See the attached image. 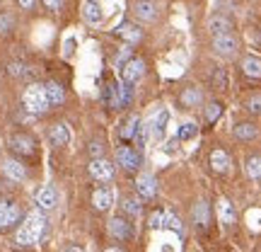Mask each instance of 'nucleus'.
Masks as SVG:
<instances>
[{
    "instance_id": "nucleus-13",
    "label": "nucleus",
    "mask_w": 261,
    "mask_h": 252,
    "mask_svg": "<svg viewBox=\"0 0 261 252\" xmlns=\"http://www.w3.org/2000/svg\"><path fill=\"white\" fill-rule=\"evenodd\" d=\"M83 15L90 25H99V22H102V8H99V3H97V0H85Z\"/></svg>"
},
{
    "instance_id": "nucleus-29",
    "label": "nucleus",
    "mask_w": 261,
    "mask_h": 252,
    "mask_svg": "<svg viewBox=\"0 0 261 252\" xmlns=\"http://www.w3.org/2000/svg\"><path fill=\"white\" fill-rule=\"evenodd\" d=\"M247 175L252 179H261V158H249L247 160Z\"/></svg>"
},
{
    "instance_id": "nucleus-35",
    "label": "nucleus",
    "mask_w": 261,
    "mask_h": 252,
    "mask_svg": "<svg viewBox=\"0 0 261 252\" xmlns=\"http://www.w3.org/2000/svg\"><path fill=\"white\" fill-rule=\"evenodd\" d=\"M225 85H227V75H225L223 71H218V73H215V87H218V90H223Z\"/></svg>"
},
{
    "instance_id": "nucleus-2",
    "label": "nucleus",
    "mask_w": 261,
    "mask_h": 252,
    "mask_svg": "<svg viewBox=\"0 0 261 252\" xmlns=\"http://www.w3.org/2000/svg\"><path fill=\"white\" fill-rule=\"evenodd\" d=\"M22 102L27 107L32 114H41L46 112L48 107V97H46V90H44V85H29L27 90H24V97H22Z\"/></svg>"
},
{
    "instance_id": "nucleus-37",
    "label": "nucleus",
    "mask_w": 261,
    "mask_h": 252,
    "mask_svg": "<svg viewBox=\"0 0 261 252\" xmlns=\"http://www.w3.org/2000/svg\"><path fill=\"white\" fill-rule=\"evenodd\" d=\"M148 136H150V129H148V124H145V126H140V133H138V143H140V146L145 143V139H148Z\"/></svg>"
},
{
    "instance_id": "nucleus-22",
    "label": "nucleus",
    "mask_w": 261,
    "mask_h": 252,
    "mask_svg": "<svg viewBox=\"0 0 261 252\" xmlns=\"http://www.w3.org/2000/svg\"><path fill=\"white\" fill-rule=\"evenodd\" d=\"M119 34H121L128 44H138L140 37H143V34H140V29L136 27V25H121V27H119Z\"/></svg>"
},
{
    "instance_id": "nucleus-40",
    "label": "nucleus",
    "mask_w": 261,
    "mask_h": 252,
    "mask_svg": "<svg viewBox=\"0 0 261 252\" xmlns=\"http://www.w3.org/2000/svg\"><path fill=\"white\" fill-rule=\"evenodd\" d=\"M92 153L94 155H99V153H102V143H92Z\"/></svg>"
},
{
    "instance_id": "nucleus-39",
    "label": "nucleus",
    "mask_w": 261,
    "mask_h": 252,
    "mask_svg": "<svg viewBox=\"0 0 261 252\" xmlns=\"http://www.w3.org/2000/svg\"><path fill=\"white\" fill-rule=\"evenodd\" d=\"M17 3H19V5H22L24 10H32L34 5H37V0H17Z\"/></svg>"
},
{
    "instance_id": "nucleus-30",
    "label": "nucleus",
    "mask_w": 261,
    "mask_h": 252,
    "mask_svg": "<svg viewBox=\"0 0 261 252\" xmlns=\"http://www.w3.org/2000/svg\"><path fill=\"white\" fill-rule=\"evenodd\" d=\"M123 209H126V214L138 216V214H140V204H138V199H136V196H128V199L123 201Z\"/></svg>"
},
{
    "instance_id": "nucleus-25",
    "label": "nucleus",
    "mask_w": 261,
    "mask_h": 252,
    "mask_svg": "<svg viewBox=\"0 0 261 252\" xmlns=\"http://www.w3.org/2000/svg\"><path fill=\"white\" fill-rule=\"evenodd\" d=\"M160 225H165V228L174 231V233H181V221H179L172 211H162V221H160Z\"/></svg>"
},
{
    "instance_id": "nucleus-14",
    "label": "nucleus",
    "mask_w": 261,
    "mask_h": 252,
    "mask_svg": "<svg viewBox=\"0 0 261 252\" xmlns=\"http://www.w3.org/2000/svg\"><path fill=\"white\" fill-rule=\"evenodd\" d=\"M51 143L54 146H68L70 143V129H68V124H54L51 126Z\"/></svg>"
},
{
    "instance_id": "nucleus-3",
    "label": "nucleus",
    "mask_w": 261,
    "mask_h": 252,
    "mask_svg": "<svg viewBox=\"0 0 261 252\" xmlns=\"http://www.w3.org/2000/svg\"><path fill=\"white\" fill-rule=\"evenodd\" d=\"M237 47H240V44H237V37L230 34V32H225V34H215V39H213V49L225 58H232L234 54H237Z\"/></svg>"
},
{
    "instance_id": "nucleus-9",
    "label": "nucleus",
    "mask_w": 261,
    "mask_h": 252,
    "mask_svg": "<svg viewBox=\"0 0 261 252\" xmlns=\"http://www.w3.org/2000/svg\"><path fill=\"white\" fill-rule=\"evenodd\" d=\"M3 175L8 179H12V182H24L27 170H24V165H19L17 160H5L3 163Z\"/></svg>"
},
{
    "instance_id": "nucleus-6",
    "label": "nucleus",
    "mask_w": 261,
    "mask_h": 252,
    "mask_svg": "<svg viewBox=\"0 0 261 252\" xmlns=\"http://www.w3.org/2000/svg\"><path fill=\"white\" fill-rule=\"evenodd\" d=\"M143 73H145V61H143V58H130L128 63L123 65V71H121L123 83L133 85L136 80H140V78H143Z\"/></svg>"
},
{
    "instance_id": "nucleus-28",
    "label": "nucleus",
    "mask_w": 261,
    "mask_h": 252,
    "mask_svg": "<svg viewBox=\"0 0 261 252\" xmlns=\"http://www.w3.org/2000/svg\"><path fill=\"white\" fill-rule=\"evenodd\" d=\"M167 122H169V112H167V109H162V112L158 114L155 124H152V126H155V129H152V133H155V136H162V133H165V129H167Z\"/></svg>"
},
{
    "instance_id": "nucleus-7",
    "label": "nucleus",
    "mask_w": 261,
    "mask_h": 252,
    "mask_svg": "<svg viewBox=\"0 0 261 252\" xmlns=\"http://www.w3.org/2000/svg\"><path fill=\"white\" fill-rule=\"evenodd\" d=\"M116 163H119L123 170H138V165H140L138 150L128 148V146L119 148V150H116Z\"/></svg>"
},
{
    "instance_id": "nucleus-41",
    "label": "nucleus",
    "mask_w": 261,
    "mask_h": 252,
    "mask_svg": "<svg viewBox=\"0 0 261 252\" xmlns=\"http://www.w3.org/2000/svg\"><path fill=\"white\" fill-rule=\"evenodd\" d=\"M107 252H123V250H119V247H109Z\"/></svg>"
},
{
    "instance_id": "nucleus-34",
    "label": "nucleus",
    "mask_w": 261,
    "mask_h": 252,
    "mask_svg": "<svg viewBox=\"0 0 261 252\" xmlns=\"http://www.w3.org/2000/svg\"><path fill=\"white\" fill-rule=\"evenodd\" d=\"M247 109L252 114H261V97H252V100L247 102Z\"/></svg>"
},
{
    "instance_id": "nucleus-15",
    "label": "nucleus",
    "mask_w": 261,
    "mask_h": 252,
    "mask_svg": "<svg viewBox=\"0 0 261 252\" xmlns=\"http://www.w3.org/2000/svg\"><path fill=\"white\" fill-rule=\"evenodd\" d=\"M10 146L17 150V153H24V155H32V150H34V141L24 136V133H15L12 139H10Z\"/></svg>"
},
{
    "instance_id": "nucleus-8",
    "label": "nucleus",
    "mask_w": 261,
    "mask_h": 252,
    "mask_svg": "<svg viewBox=\"0 0 261 252\" xmlns=\"http://www.w3.org/2000/svg\"><path fill=\"white\" fill-rule=\"evenodd\" d=\"M136 187H138V194L143 196V199H152V196L158 194V182H155V177H152V175H148V172L138 175V179H136Z\"/></svg>"
},
{
    "instance_id": "nucleus-26",
    "label": "nucleus",
    "mask_w": 261,
    "mask_h": 252,
    "mask_svg": "<svg viewBox=\"0 0 261 252\" xmlns=\"http://www.w3.org/2000/svg\"><path fill=\"white\" fill-rule=\"evenodd\" d=\"M234 136L240 141H252L256 136V126L254 124H240V126H234Z\"/></svg>"
},
{
    "instance_id": "nucleus-38",
    "label": "nucleus",
    "mask_w": 261,
    "mask_h": 252,
    "mask_svg": "<svg viewBox=\"0 0 261 252\" xmlns=\"http://www.w3.org/2000/svg\"><path fill=\"white\" fill-rule=\"evenodd\" d=\"M160 221H162V211L150 216V225H152V228H160Z\"/></svg>"
},
{
    "instance_id": "nucleus-42",
    "label": "nucleus",
    "mask_w": 261,
    "mask_h": 252,
    "mask_svg": "<svg viewBox=\"0 0 261 252\" xmlns=\"http://www.w3.org/2000/svg\"><path fill=\"white\" fill-rule=\"evenodd\" d=\"M68 252H83V250H80V247H70V250H68Z\"/></svg>"
},
{
    "instance_id": "nucleus-1",
    "label": "nucleus",
    "mask_w": 261,
    "mask_h": 252,
    "mask_svg": "<svg viewBox=\"0 0 261 252\" xmlns=\"http://www.w3.org/2000/svg\"><path fill=\"white\" fill-rule=\"evenodd\" d=\"M46 231V218L41 211H32L24 218V223L19 225L17 231V243L19 245H37L41 240V235Z\"/></svg>"
},
{
    "instance_id": "nucleus-32",
    "label": "nucleus",
    "mask_w": 261,
    "mask_h": 252,
    "mask_svg": "<svg viewBox=\"0 0 261 252\" xmlns=\"http://www.w3.org/2000/svg\"><path fill=\"white\" fill-rule=\"evenodd\" d=\"M196 133H198V129H196V124H184L181 129H179V139H194Z\"/></svg>"
},
{
    "instance_id": "nucleus-11",
    "label": "nucleus",
    "mask_w": 261,
    "mask_h": 252,
    "mask_svg": "<svg viewBox=\"0 0 261 252\" xmlns=\"http://www.w3.org/2000/svg\"><path fill=\"white\" fill-rule=\"evenodd\" d=\"M92 204H94V209H97V211H107V209L114 204L112 189H109V187H99L92 194Z\"/></svg>"
},
{
    "instance_id": "nucleus-10",
    "label": "nucleus",
    "mask_w": 261,
    "mask_h": 252,
    "mask_svg": "<svg viewBox=\"0 0 261 252\" xmlns=\"http://www.w3.org/2000/svg\"><path fill=\"white\" fill-rule=\"evenodd\" d=\"M37 204L41 206V209H54V206L58 204V192L51 187V185L41 187L37 192Z\"/></svg>"
},
{
    "instance_id": "nucleus-4",
    "label": "nucleus",
    "mask_w": 261,
    "mask_h": 252,
    "mask_svg": "<svg viewBox=\"0 0 261 252\" xmlns=\"http://www.w3.org/2000/svg\"><path fill=\"white\" fill-rule=\"evenodd\" d=\"M19 216H22V211H19V206L15 201H0V231L17 223Z\"/></svg>"
},
{
    "instance_id": "nucleus-27",
    "label": "nucleus",
    "mask_w": 261,
    "mask_h": 252,
    "mask_svg": "<svg viewBox=\"0 0 261 252\" xmlns=\"http://www.w3.org/2000/svg\"><path fill=\"white\" fill-rule=\"evenodd\" d=\"M181 104H187V107H196V104H201V93L194 90V87H187V90L181 93Z\"/></svg>"
},
{
    "instance_id": "nucleus-33",
    "label": "nucleus",
    "mask_w": 261,
    "mask_h": 252,
    "mask_svg": "<svg viewBox=\"0 0 261 252\" xmlns=\"http://www.w3.org/2000/svg\"><path fill=\"white\" fill-rule=\"evenodd\" d=\"M12 22H15V19H12V15H8V12H3V15H0V34H5V32H10V29H12Z\"/></svg>"
},
{
    "instance_id": "nucleus-31",
    "label": "nucleus",
    "mask_w": 261,
    "mask_h": 252,
    "mask_svg": "<svg viewBox=\"0 0 261 252\" xmlns=\"http://www.w3.org/2000/svg\"><path fill=\"white\" fill-rule=\"evenodd\" d=\"M220 112H223V107H220L218 102L208 104V109H205V122H215V119L220 117Z\"/></svg>"
},
{
    "instance_id": "nucleus-23",
    "label": "nucleus",
    "mask_w": 261,
    "mask_h": 252,
    "mask_svg": "<svg viewBox=\"0 0 261 252\" xmlns=\"http://www.w3.org/2000/svg\"><path fill=\"white\" fill-rule=\"evenodd\" d=\"M138 124H140V117H138V114H130L128 122L123 124V129H121V139L123 141L133 139V136H136V131H138Z\"/></svg>"
},
{
    "instance_id": "nucleus-19",
    "label": "nucleus",
    "mask_w": 261,
    "mask_h": 252,
    "mask_svg": "<svg viewBox=\"0 0 261 252\" xmlns=\"http://www.w3.org/2000/svg\"><path fill=\"white\" fill-rule=\"evenodd\" d=\"M44 90H46V97H48V104H51V107L63 104L65 93H63V87H61L58 83H46V85H44Z\"/></svg>"
},
{
    "instance_id": "nucleus-5",
    "label": "nucleus",
    "mask_w": 261,
    "mask_h": 252,
    "mask_svg": "<svg viewBox=\"0 0 261 252\" xmlns=\"http://www.w3.org/2000/svg\"><path fill=\"white\" fill-rule=\"evenodd\" d=\"M90 175H92L94 179H99V182H109V179L114 177V165L104 158H94L92 163H90Z\"/></svg>"
},
{
    "instance_id": "nucleus-21",
    "label": "nucleus",
    "mask_w": 261,
    "mask_h": 252,
    "mask_svg": "<svg viewBox=\"0 0 261 252\" xmlns=\"http://www.w3.org/2000/svg\"><path fill=\"white\" fill-rule=\"evenodd\" d=\"M242 71L249 75V78H261V61L254 56H247L242 61Z\"/></svg>"
},
{
    "instance_id": "nucleus-12",
    "label": "nucleus",
    "mask_w": 261,
    "mask_h": 252,
    "mask_svg": "<svg viewBox=\"0 0 261 252\" xmlns=\"http://www.w3.org/2000/svg\"><path fill=\"white\" fill-rule=\"evenodd\" d=\"M211 165H213L215 172H220V175H227L230 172V155L225 153V150H213L211 153Z\"/></svg>"
},
{
    "instance_id": "nucleus-24",
    "label": "nucleus",
    "mask_w": 261,
    "mask_h": 252,
    "mask_svg": "<svg viewBox=\"0 0 261 252\" xmlns=\"http://www.w3.org/2000/svg\"><path fill=\"white\" fill-rule=\"evenodd\" d=\"M208 218H211L208 204H205V201H198V204L194 206V221L198 225H208Z\"/></svg>"
},
{
    "instance_id": "nucleus-17",
    "label": "nucleus",
    "mask_w": 261,
    "mask_h": 252,
    "mask_svg": "<svg viewBox=\"0 0 261 252\" xmlns=\"http://www.w3.org/2000/svg\"><path fill=\"white\" fill-rule=\"evenodd\" d=\"M136 17H138L140 22H152V19L158 17L155 5H152L150 0H140L138 5H136Z\"/></svg>"
},
{
    "instance_id": "nucleus-20",
    "label": "nucleus",
    "mask_w": 261,
    "mask_h": 252,
    "mask_svg": "<svg viewBox=\"0 0 261 252\" xmlns=\"http://www.w3.org/2000/svg\"><path fill=\"white\" fill-rule=\"evenodd\" d=\"M218 216H220V221H223L225 225H232L234 223V209H232V204L227 201V199H220L218 201Z\"/></svg>"
},
{
    "instance_id": "nucleus-16",
    "label": "nucleus",
    "mask_w": 261,
    "mask_h": 252,
    "mask_svg": "<svg viewBox=\"0 0 261 252\" xmlns=\"http://www.w3.org/2000/svg\"><path fill=\"white\" fill-rule=\"evenodd\" d=\"M109 231H112L114 238H121V240H126V238L133 235V228H130V223L126 218H114L112 223H109Z\"/></svg>"
},
{
    "instance_id": "nucleus-18",
    "label": "nucleus",
    "mask_w": 261,
    "mask_h": 252,
    "mask_svg": "<svg viewBox=\"0 0 261 252\" xmlns=\"http://www.w3.org/2000/svg\"><path fill=\"white\" fill-rule=\"evenodd\" d=\"M208 29H211V34H225V32L232 29V22L225 15H215V17L208 19Z\"/></svg>"
},
{
    "instance_id": "nucleus-36",
    "label": "nucleus",
    "mask_w": 261,
    "mask_h": 252,
    "mask_svg": "<svg viewBox=\"0 0 261 252\" xmlns=\"http://www.w3.org/2000/svg\"><path fill=\"white\" fill-rule=\"evenodd\" d=\"M44 5H46L48 10H61L63 8V0H44Z\"/></svg>"
}]
</instances>
